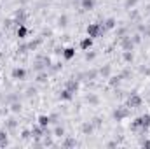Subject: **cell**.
<instances>
[{
  "label": "cell",
  "mask_w": 150,
  "mask_h": 149,
  "mask_svg": "<svg viewBox=\"0 0 150 149\" xmlns=\"http://www.w3.org/2000/svg\"><path fill=\"white\" fill-rule=\"evenodd\" d=\"M131 126H133V130H143V132H147L150 128V114H143V116L136 117Z\"/></svg>",
  "instance_id": "cell-1"
},
{
  "label": "cell",
  "mask_w": 150,
  "mask_h": 149,
  "mask_svg": "<svg viewBox=\"0 0 150 149\" xmlns=\"http://www.w3.org/2000/svg\"><path fill=\"white\" fill-rule=\"evenodd\" d=\"M87 35L91 39H98L103 35V32H105V28H103V25H100V23H89L87 25Z\"/></svg>",
  "instance_id": "cell-2"
},
{
  "label": "cell",
  "mask_w": 150,
  "mask_h": 149,
  "mask_svg": "<svg viewBox=\"0 0 150 149\" xmlns=\"http://www.w3.org/2000/svg\"><path fill=\"white\" fill-rule=\"evenodd\" d=\"M142 104H143V98H142L138 93H131V95L127 97V102H126V105H127L129 109H136V107H142Z\"/></svg>",
  "instance_id": "cell-3"
},
{
  "label": "cell",
  "mask_w": 150,
  "mask_h": 149,
  "mask_svg": "<svg viewBox=\"0 0 150 149\" xmlns=\"http://www.w3.org/2000/svg\"><path fill=\"white\" fill-rule=\"evenodd\" d=\"M129 114H131V109H129L127 105H119V107L113 111V117H115L117 121H122V119L129 117Z\"/></svg>",
  "instance_id": "cell-4"
},
{
  "label": "cell",
  "mask_w": 150,
  "mask_h": 149,
  "mask_svg": "<svg viewBox=\"0 0 150 149\" xmlns=\"http://www.w3.org/2000/svg\"><path fill=\"white\" fill-rule=\"evenodd\" d=\"M45 132H47V128H44V126H33L32 128V137H35V139H40V137H44L45 135Z\"/></svg>",
  "instance_id": "cell-5"
},
{
  "label": "cell",
  "mask_w": 150,
  "mask_h": 149,
  "mask_svg": "<svg viewBox=\"0 0 150 149\" xmlns=\"http://www.w3.org/2000/svg\"><path fill=\"white\" fill-rule=\"evenodd\" d=\"M11 75H12V79H25V77H26V70H25V69L16 67V69H12Z\"/></svg>",
  "instance_id": "cell-6"
},
{
  "label": "cell",
  "mask_w": 150,
  "mask_h": 149,
  "mask_svg": "<svg viewBox=\"0 0 150 149\" xmlns=\"http://www.w3.org/2000/svg\"><path fill=\"white\" fill-rule=\"evenodd\" d=\"M93 40H94V39H91L89 35H87V37H84L82 40H80V49H82V51L91 49V47H93Z\"/></svg>",
  "instance_id": "cell-7"
},
{
  "label": "cell",
  "mask_w": 150,
  "mask_h": 149,
  "mask_svg": "<svg viewBox=\"0 0 150 149\" xmlns=\"http://www.w3.org/2000/svg\"><path fill=\"white\" fill-rule=\"evenodd\" d=\"M120 44H122L124 51H133V47H134V40H133L131 37H124Z\"/></svg>",
  "instance_id": "cell-8"
},
{
  "label": "cell",
  "mask_w": 150,
  "mask_h": 149,
  "mask_svg": "<svg viewBox=\"0 0 150 149\" xmlns=\"http://www.w3.org/2000/svg\"><path fill=\"white\" fill-rule=\"evenodd\" d=\"M68 91H72V93H77V90H79V81H75V79H70V81H67V86H65Z\"/></svg>",
  "instance_id": "cell-9"
},
{
  "label": "cell",
  "mask_w": 150,
  "mask_h": 149,
  "mask_svg": "<svg viewBox=\"0 0 150 149\" xmlns=\"http://www.w3.org/2000/svg\"><path fill=\"white\" fill-rule=\"evenodd\" d=\"M37 121H38V125H40V126L47 128V126H49V123H51V117H49V116H45V114H40Z\"/></svg>",
  "instance_id": "cell-10"
},
{
  "label": "cell",
  "mask_w": 150,
  "mask_h": 149,
  "mask_svg": "<svg viewBox=\"0 0 150 149\" xmlns=\"http://www.w3.org/2000/svg\"><path fill=\"white\" fill-rule=\"evenodd\" d=\"M59 98H61V100H65V102H70V100L74 98V93H72V91H68V90L65 88V90L59 93Z\"/></svg>",
  "instance_id": "cell-11"
},
{
  "label": "cell",
  "mask_w": 150,
  "mask_h": 149,
  "mask_svg": "<svg viewBox=\"0 0 150 149\" xmlns=\"http://www.w3.org/2000/svg\"><path fill=\"white\" fill-rule=\"evenodd\" d=\"M75 56V47H67V49H63V58L65 60H72Z\"/></svg>",
  "instance_id": "cell-12"
},
{
  "label": "cell",
  "mask_w": 150,
  "mask_h": 149,
  "mask_svg": "<svg viewBox=\"0 0 150 149\" xmlns=\"http://www.w3.org/2000/svg\"><path fill=\"white\" fill-rule=\"evenodd\" d=\"M26 35H28V28L21 23V25L18 27V37L19 39H26Z\"/></svg>",
  "instance_id": "cell-13"
},
{
  "label": "cell",
  "mask_w": 150,
  "mask_h": 149,
  "mask_svg": "<svg viewBox=\"0 0 150 149\" xmlns=\"http://www.w3.org/2000/svg\"><path fill=\"white\" fill-rule=\"evenodd\" d=\"M80 4H82V9H84V11L94 9V0H80Z\"/></svg>",
  "instance_id": "cell-14"
},
{
  "label": "cell",
  "mask_w": 150,
  "mask_h": 149,
  "mask_svg": "<svg viewBox=\"0 0 150 149\" xmlns=\"http://www.w3.org/2000/svg\"><path fill=\"white\" fill-rule=\"evenodd\" d=\"M115 25H117V21H115L113 18H108V19L105 21L103 28H105V30H112V28H115Z\"/></svg>",
  "instance_id": "cell-15"
},
{
  "label": "cell",
  "mask_w": 150,
  "mask_h": 149,
  "mask_svg": "<svg viewBox=\"0 0 150 149\" xmlns=\"http://www.w3.org/2000/svg\"><path fill=\"white\" fill-rule=\"evenodd\" d=\"M0 146H7V133L0 132Z\"/></svg>",
  "instance_id": "cell-16"
},
{
  "label": "cell",
  "mask_w": 150,
  "mask_h": 149,
  "mask_svg": "<svg viewBox=\"0 0 150 149\" xmlns=\"http://www.w3.org/2000/svg\"><path fill=\"white\" fill-rule=\"evenodd\" d=\"M65 148H72V146H75V139H72V137H68L67 140H65V144H63Z\"/></svg>",
  "instance_id": "cell-17"
},
{
  "label": "cell",
  "mask_w": 150,
  "mask_h": 149,
  "mask_svg": "<svg viewBox=\"0 0 150 149\" xmlns=\"http://www.w3.org/2000/svg\"><path fill=\"white\" fill-rule=\"evenodd\" d=\"M54 135H56V137L65 135V128H63V126H58V128H56V132H54Z\"/></svg>",
  "instance_id": "cell-18"
},
{
  "label": "cell",
  "mask_w": 150,
  "mask_h": 149,
  "mask_svg": "<svg viewBox=\"0 0 150 149\" xmlns=\"http://www.w3.org/2000/svg\"><path fill=\"white\" fill-rule=\"evenodd\" d=\"M124 60L126 62H131L133 60V53L131 51H124Z\"/></svg>",
  "instance_id": "cell-19"
},
{
  "label": "cell",
  "mask_w": 150,
  "mask_h": 149,
  "mask_svg": "<svg viewBox=\"0 0 150 149\" xmlns=\"http://www.w3.org/2000/svg\"><path fill=\"white\" fill-rule=\"evenodd\" d=\"M91 132H93V126L91 125H86L84 126V133H91Z\"/></svg>",
  "instance_id": "cell-20"
},
{
  "label": "cell",
  "mask_w": 150,
  "mask_h": 149,
  "mask_svg": "<svg viewBox=\"0 0 150 149\" xmlns=\"http://www.w3.org/2000/svg\"><path fill=\"white\" fill-rule=\"evenodd\" d=\"M142 146H143V148H150V140H143Z\"/></svg>",
  "instance_id": "cell-21"
},
{
  "label": "cell",
  "mask_w": 150,
  "mask_h": 149,
  "mask_svg": "<svg viewBox=\"0 0 150 149\" xmlns=\"http://www.w3.org/2000/svg\"><path fill=\"white\" fill-rule=\"evenodd\" d=\"M0 9H2V7H0Z\"/></svg>",
  "instance_id": "cell-22"
}]
</instances>
